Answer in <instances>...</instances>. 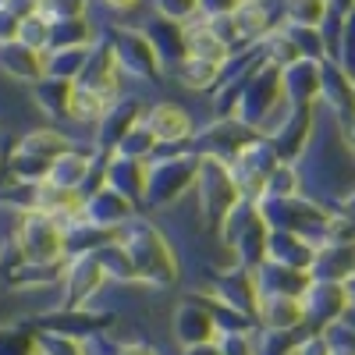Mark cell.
<instances>
[{
    "label": "cell",
    "instance_id": "cell-1",
    "mask_svg": "<svg viewBox=\"0 0 355 355\" xmlns=\"http://www.w3.org/2000/svg\"><path fill=\"white\" fill-rule=\"evenodd\" d=\"M117 239H121V245L128 249L139 281L157 284V288H171V284L178 281V256H174V249L167 245L164 231H160L150 217L135 214L121 231H117Z\"/></svg>",
    "mask_w": 355,
    "mask_h": 355
},
{
    "label": "cell",
    "instance_id": "cell-2",
    "mask_svg": "<svg viewBox=\"0 0 355 355\" xmlns=\"http://www.w3.org/2000/svg\"><path fill=\"white\" fill-rule=\"evenodd\" d=\"M199 153H178L167 160H150L146 164V196L142 206L146 210H164V206H174L189 189H196L199 178Z\"/></svg>",
    "mask_w": 355,
    "mask_h": 355
},
{
    "label": "cell",
    "instance_id": "cell-3",
    "mask_svg": "<svg viewBox=\"0 0 355 355\" xmlns=\"http://www.w3.org/2000/svg\"><path fill=\"white\" fill-rule=\"evenodd\" d=\"M68 150H75V146L57 128H36V132H25L15 142V150L8 157V167H11V174L18 178V182L40 185V182H46L53 160L61 153H68Z\"/></svg>",
    "mask_w": 355,
    "mask_h": 355
},
{
    "label": "cell",
    "instance_id": "cell-4",
    "mask_svg": "<svg viewBox=\"0 0 355 355\" xmlns=\"http://www.w3.org/2000/svg\"><path fill=\"white\" fill-rule=\"evenodd\" d=\"M15 231L25 249V263H40V266L64 263V224L53 214L28 210V214H21Z\"/></svg>",
    "mask_w": 355,
    "mask_h": 355
},
{
    "label": "cell",
    "instance_id": "cell-5",
    "mask_svg": "<svg viewBox=\"0 0 355 355\" xmlns=\"http://www.w3.org/2000/svg\"><path fill=\"white\" fill-rule=\"evenodd\" d=\"M107 43L121 75L139 78V82H160V57L142 28H110Z\"/></svg>",
    "mask_w": 355,
    "mask_h": 355
},
{
    "label": "cell",
    "instance_id": "cell-6",
    "mask_svg": "<svg viewBox=\"0 0 355 355\" xmlns=\"http://www.w3.org/2000/svg\"><path fill=\"white\" fill-rule=\"evenodd\" d=\"M196 192H199V206H202L206 220H214V224H224L231 206L239 202V185H234V178H231V167L220 164V160H202L199 164Z\"/></svg>",
    "mask_w": 355,
    "mask_h": 355
},
{
    "label": "cell",
    "instance_id": "cell-7",
    "mask_svg": "<svg viewBox=\"0 0 355 355\" xmlns=\"http://www.w3.org/2000/svg\"><path fill=\"white\" fill-rule=\"evenodd\" d=\"M110 323H114L110 313H93V309H85V306H78V309L57 306L53 313H46V316L36 320V327H43L50 334H61V338H71V341H89V338L103 334Z\"/></svg>",
    "mask_w": 355,
    "mask_h": 355
},
{
    "label": "cell",
    "instance_id": "cell-8",
    "mask_svg": "<svg viewBox=\"0 0 355 355\" xmlns=\"http://www.w3.org/2000/svg\"><path fill=\"white\" fill-rule=\"evenodd\" d=\"M64 295H61V306L64 309H78L85 306L103 284V270H100V259L96 252H85L75 259H64V274H61Z\"/></svg>",
    "mask_w": 355,
    "mask_h": 355
},
{
    "label": "cell",
    "instance_id": "cell-9",
    "mask_svg": "<svg viewBox=\"0 0 355 355\" xmlns=\"http://www.w3.org/2000/svg\"><path fill=\"white\" fill-rule=\"evenodd\" d=\"M249 142V132L231 125V121H220V125H210L202 128L199 135H192V153H199L202 160H220V164H231L234 157L242 153V146Z\"/></svg>",
    "mask_w": 355,
    "mask_h": 355
},
{
    "label": "cell",
    "instance_id": "cell-10",
    "mask_svg": "<svg viewBox=\"0 0 355 355\" xmlns=\"http://www.w3.org/2000/svg\"><path fill=\"white\" fill-rule=\"evenodd\" d=\"M139 121H142V107H139L135 96L114 100V103L103 110V117L96 121V150H100V153H114L117 146H121V139H125Z\"/></svg>",
    "mask_w": 355,
    "mask_h": 355
},
{
    "label": "cell",
    "instance_id": "cell-11",
    "mask_svg": "<svg viewBox=\"0 0 355 355\" xmlns=\"http://www.w3.org/2000/svg\"><path fill=\"white\" fill-rule=\"evenodd\" d=\"M82 217L89 224H96L103 231H121L132 217H135V202H128L121 192H114V189H100L96 196H89L82 199Z\"/></svg>",
    "mask_w": 355,
    "mask_h": 355
},
{
    "label": "cell",
    "instance_id": "cell-12",
    "mask_svg": "<svg viewBox=\"0 0 355 355\" xmlns=\"http://www.w3.org/2000/svg\"><path fill=\"white\" fill-rule=\"evenodd\" d=\"M217 334L214 327V316H210V306L202 299H189L185 306L174 309V338L182 341L185 348L192 345H210Z\"/></svg>",
    "mask_w": 355,
    "mask_h": 355
},
{
    "label": "cell",
    "instance_id": "cell-13",
    "mask_svg": "<svg viewBox=\"0 0 355 355\" xmlns=\"http://www.w3.org/2000/svg\"><path fill=\"white\" fill-rule=\"evenodd\" d=\"M142 125L157 135V142H192V117L178 103H153L142 110Z\"/></svg>",
    "mask_w": 355,
    "mask_h": 355
},
{
    "label": "cell",
    "instance_id": "cell-14",
    "mask_svg": "<svg viewBox=\"0 0 355 355\" xmlns=\"http://www.w3.org/2000/svg\"><path fill=\"white\" fill-rule=\"evenodd\" d=\"M142 33H146V40L153 43V50H157V57H160V64H182L185 57H189L185 25H178V21H167V18L153 15V21L142 25Z\"/></svg>",
    "mask_w": 355,
    "mask_h": 355
},
{
    "label": "cell",
    "instance_id": "cell-15",
    "mask_svg": "<svg viewBox=\"0 0 355 355\" xmlns=\"http://www.w3.org/2000/svg\"><path fill=\"white\" fill-rule=\"evenodd\" d=\"M107 189L121 192L128 202L139 206L142 196H146V164L110 153V160H107Z\"/></svg>",
    "mask_w": 355,
    "mask_h": 355
},
{
    "label": "cell",
    "instance_id": "cell-16",
    "mask_svg": "<svg viewBox=\"0 0 355 355\" xmlns=\"http://www.w3.org/2000/svg\"><path fill=\"white\" fill-rule=\"evenodd\" d=\"M93 157H96V153H82V150L61 153V157L53 160V167H50V174H46V182L57 185V189L78 192L82 182H85V174H89V167H93Z\"/></svg>",
    "mask_w": 355,
    "mask_h": 355
},
{
    "label": "cell",
    "instance_id": "cell-17",
    "mask_svg": "<svg viewBox=\"0 0 355 355\" xmlns=\"http://www.w3.org/2000/svg\"><path fill=\"white\" fill-rule=\"evenodd\" d=\"M0 68H4L11 78L18 82H40L43 78V53L28 50L25 43H11V46H0Z\"/></svg>",
    "mask_w": 355,
    "mask_h": 355
},
{
    "label": "cell",
    "instance_id": "cell-18",
    "mask_svg": "<svg viewBox=\"0 0 355 355\" xmlns=\"http://www.w3.org/2000/svg\"><path fill=\"white\" fill-rule=\"evenodd\" d=\"M71 89L75 82H64V78H40L33 85L36 93V103L46 117H53V121H61V117H71Z\"/></svg>",
    "mask_w": 355,
    "mask_h": 355
},
{
    "label": "cell",
    "instance_id": "cell-19",
    "mask_svg": "<svg viewBox=\"0 0 355 355\" xmlns=\"http://www.w3.org/2000/svg\"><path fill=\"white\" fill-rule=\"evenodd\" d=\"M89 57V46H71V50H46L43 53V78H64L75 82L82 64Z\"/></svg>",
    "mask_w": 355,
    "mask_h": 355
},
{
    "label": "cell",
    "instance_id": "cell-20",
    "mask_svg": "<svg viewBox=\"0 0 355 355\" xmlns=\"http://www.w3.org/2000/svg\"><path fill=\"white\" fill-rule=\"evenodd\" d=\"M96 259H100L103 277H114V281H139V277H135V263H132L128 249L121 245V239H117V234H114L107 245L96 249Z\"/></svg>",
    "mask_w": 355,
    "mask_h": 355
},
{
    "label": "cell",
    "instance_id": "cell-21",
    "mask_svg": "<svg viewBox=\"0 0 355 355\" xmlns=\"http://www.w3.org/2000/svg\"><path fill=\"white\" fill-rule=\"evenodd\" d=\"M50 50H71V46H93L96 33L85 18H68V21H50Z\"/></svg>",
    "mask_w": 355,
    "mask_h": 355
},
{
    "label": "cell",
    "instance_id": "cell-22",
    "mask_svg": "<svg viewBox=\"0 0 355 355\" xmlns=\"http://www.w3.org/2000/svg\"><path fill=\"white\" fill-rule=\"evenodd\" d=\"M178 71H182V85L196 89V93H202V89H214V85L220 82V64L199 61V57H185V61L178 64Z\"/></svg>",
    "mask_w": 355,
    "mask_h": 355
},
{
    "label": "cell",
    "instance_id": "cell-23",
    "mask_svg": "<svg viewBox=\"0 0 355 355\" xmlns=\"http://www.w3.org/2000/svg\"><path fill=\"white\" fill-rule=\"evenodd\" d=\"M153 150H157V135L139 121V125L121 139V146H117L114 153H117V157H128V160H142V164H150Z\"/></svg>",
    "mask_w": 355,
    "mask_h": 355
},
{
    "label": "cell",
    "instance_id": "cell-24",
    "mask_svg": "<svg viewBox=\"0 0 355 355\" xmlns=\"http://www.w3.org/2000/svg\"><path fill=\"white\" fill-rule=\"evenodd\" d=\"M50 21L43 15H28L21 18V28H18V43H25L28 50H36V53H46L50 50Z\"/></svg>",
    "mask_w": 355,
    "mask_h": 355
},
{
    "label": "cell",
    "instance_id": "cell-25",
    "mask_svg": "<svg viewBox=\"0 0 355 355\" xmlns=\"http://www.w3.org/2000/svg\"><path fill=\"white\" fill-rule=\"evenodd\" d=\"M0 355H40L36 334L25 327H0Z\"/></svg>",
    "mask_w": 355,
    "mask_h": 355
},
{
    "label": "cell",
    "instance_id": "cell-26",
    "mask_svg": "<svg viewBox=\"0 0 355 355\" xmlns=\"http://www.w3.org/2000/svg\"><path fill=\"white\" fill-rule=\"evenodd\" d=\"M36 15H43L46 21L85 18V0H36Z\"/></svg>",
    "mask_w": 355,
    "mask_h": 355
},
{
    "label": "cell",
    "instance_id": "cell-27",
    "mask_svg": "<svg viewBox=\"0 0 355 355\" xmlns=\"http://www.w3.org/2000/svg\"><path fill=\"white\" fill-rule=\"evenodd\" d=\"M153 15L178 21V25H189L192 18H199V0H153Z\"/></svg>",
    "mask_w": 355,
    "mask_h": 355
},
{
    "label": "cell",
    "instance_id": "cell-28",
    "mask_svg": "<svg viewBox=\"0 0 355 355\" xmlns=\"http://www.w3.org/2000/svg\"><path fill=\"white\" fill-rule=\"evenodd\" d=\"M263 320L270 323L274 331H281V327H291L295 320H299V306H291V299H263Z\"/></svg>",
    "mask_w": 355,
    "mask_h": 355
},
{
    "label": "cell",
    "instance_id": "cell-29",
    "mask_svg": "<svg viewBox=\"0 0 355 355\" xmlns=\"http://www.w3.org/2000/svg\"><path fill=\"white\" fill-rule=\"evenodd\" d=\"M18 28H21V18H18L15 11H8L4 4H0V46L18 43Z\"/></svg>",
    "mask_w": 355,
    "mask_h": 355
},
{
    "label": "cell",
    "instance_id": "cell-30",
    "mask_svg": "<svg viewBox=\"0 0 355 355\" xmlns=\"http://www.w3.org/2000/svg\"><path fill=\"white\" fill-rule=\"evenodd\" d=\"M239 8H242V0H199L202 18H224V15H234Z\"/></svg>",
    "mask_w": 355,
    "mask_h": 355
},
{
    "label": "cell",
    "instance_id": "cell-31",
    "mask_svg": "<svg viewBox=\"0 0 355 355\" xmlns=\"http://www.w3.org/2000/svg\"><path fill=\"white\" fill-rule=\"evenodd\" d=\"M288 4H291V15L299 18V21H316L323 0H288Z\"/></svg>",
    "mask_w": 355,
    "mask_h": 355
},
{
    "label": "cell",
    "instance_id": "cell-32",
    "mask_svg": "<svg viewBox=\"0 0 355 355\" xmlns=\"http://www.w3.org/2000/svg\"><path fill=\"white\" fill-rule=\"evenodd\" d=\"M185 355H224V348L220 345H192V348H185Z\"/></svg>",
    "mask_w": 355,
    "mask_h": 355
},
{
    "label": "cell",
    "instance_id": "cell-33",
    "mask_svg": "<svg viewBox=\"0 0 355 355\" xmlns=\"http://www.w3.org/2000/svg\"><path fill=\"white\" fill-rule=\"evenodd\" d=\"M117 355H157V348H150V345H121V352H117Z\"/></svg>",
    "mask_w": 355,
    "mask_h": 355
},
{
    "label": "cell",
    "instance_id": "cell-34",
    "mask_svg": "<svg viewBox=\"0 0 355 355\" xmlns=\"http://www.w3.org/2000/svg\"><path fill=\"white\" fill-rule=\"evenodd\" d=\"M107 8H114V11H128V8H135L139 0H103Z\"/></svg>",
    "mask_w": 355,
    "mask_h": 355
},
{
    "label": "cell",
    "instance_id": "cell-35",
    "mask_svg": "<svg viewBox=\"0 0 355 355\" xmlns=\"http://www.w3.org/2000/svg\"><path fill=\"white\" fill-rule=\"evenodd\" d=\"M0 4H4V0H0Z\"/></svg>",
    "mask_w": 355,
    "mask_h": 355
}]
</instances>
